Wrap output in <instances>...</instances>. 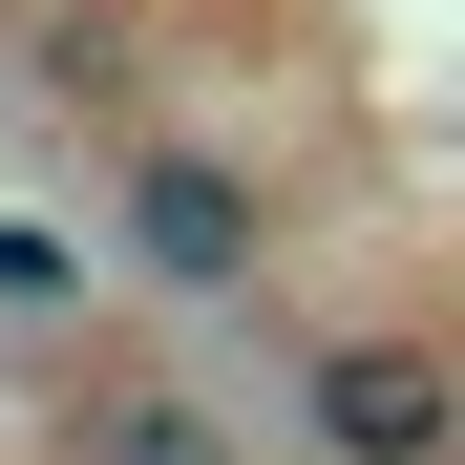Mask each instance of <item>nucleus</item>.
Wrapping results in <instances>:
<instances>
[{"instance_id":"obj_1","label":"nucleus","mask_w":465,"mask_h":465,"mask_svg":"<svg viewBox=\"0 0 465 465\" xmlns=\"http://www.w3.org/2000/svg\"><path fill=\"white\" fill-rule=\"evenodd\" d=\"M106 232H127V275H148V296H254V254H275V191L232 170V148H127Z\"/></svg>"},{"instance_id":"obj_2","label":"nucleus","mask_w":465,"mask_h":465,"mask_svg":"<svg viewBox=\"0 0 465 465\" xmlns=\"http://www.w3.org/2000/svg\"><path fill=\"white\" fill-rule=\"evenodd\" d=\"M296 444H318V465H444L465 444L444 339H318V360H296Z\"/></svg>"},{"instance_id":"obj_3","label":"nucleus","mask_w":465,"mask_h":465,"mask_svg":"<svg viewBox=\"0 0 465 465\" xmlns=\"http://www.w3.org/2000/svg\"><path fill=\"white\" fill-rule=\"evenodd\" d=\"M64 465H232V423L191 402V381H106V402L64 423Z\"/></svg>"},{"instance_id":"obj_4","label":"nucleus","mask_w":465,"mask_h":465,"mask_svg":"<svg viewBox=\"0 0 465 465\" xmlns=\"http://www.w3.org/2000/svg\"><path fill=\"white\" fill-rule=\"evenodd\" d=\"M0 296H22V318H43V296H85V254H64V232H22V212H0Z\"/></svg>"}]
</instances>
